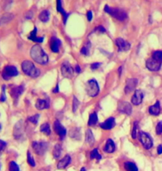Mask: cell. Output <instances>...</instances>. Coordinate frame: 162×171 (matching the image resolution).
I'll return each instance as SVG.
<instances>
[{
	"label": "cell",
	"mask_w": 162,
	"mask_h": 171,
	"mask_svg": "<svg viewBox=\"0 0 162 171\" xmlns=\"http://www.w3.org/2000/svg\"><path fill=\"white\" fill-rule=\"evenodd\" d=\"M30 56L34 61L39 64H46L49 62V56L39 44H35L31 48Z\"/></svg>",
	"instance_id": "6da1fadb"
},
{
	"label": "cell",
	"mask_w": 162,
	"mask_h": 171,
	"mask_svg": "<svg viewBox=\"0 0 162 171\" xmlns=\"http://www.w3.org/2000/svg\"><path fill=\"white\" fill-rule=\"evenodd\" d=\"M21 68L23 73L31 78H37L40 75V70L29 60H24L21 64Z\"/></svg>",
	"instance_id": "7a4b0ae2"
},
{
	"label": "cell",
	"mask_w": 162,
	"mask_h": 171,
	"mask_svg": "<svg viewBox=\"0 0 162 171\" xmlns=\"http://www.w3.org/2000/svg\"><path fill=\"white\" fill-rule=\"evenodd\" d=\"M104 10L105 13H109L110 15L119 21H124L127 19V13L123 9L118 8H110L109 5H105Z\"/></svg>",
	"instance_id": "3957f363"
},
{
	"label": "cell",
	"mask_w": 162,
	"mask_h": 171,
	"mask_svg": "<svg viewBox=\"0 0 162 171\" xmlns=\"http://www.w3.org/2000/svg\"><path fill=\"white\" fill-rule=\"evenodd\" d=\"M86 92L90 97H96L100 93V86L96 79L91 78L86 83Z\"/></svg>",
	"instance_id": "277c9868"
},
{
	"label": "cell",
	"mask_w": 162,
	"mask_h": 171,
	"mask_svg": "<svg viewBox=\"0 0 162 171\" xmlns=\"http://www.w3.org/2000/svg\"><path fill=\"white\" fill-rule=\"evenodd\" d=\"M19 74L17 68L14 65H7L4 68L2 72V77L4 80H9L13 77H15Z\"/></svg>",
	"instance_id": "5b68a950"
},
{
	"label": "cell",
	"mask_w": 162,
	"mask_h": 171,
	"mask_svg": "<svg viewBox=\"0 0 162 171\" xmlns=\"http://www.w3.org/2000/svg\"><path fill=\"white\" fill-rule=\"evenodd\" d=\"M32 147L34 149V152L39 155H43L49 149V144L47 142L44 141H34L32 143Z\"/></svg>",
	"instance_id": "8992f818"
},
{
	"label": "cell",
	"mask_w": 162,
	"mask_h": 171,
	"mask_svg": "<svg viewBox=\"0 0 162 171\" xmlns=\"http://www.w3.org/2000/svg\"><path fill=\"white\" fill-rule=\"evenodd\" d=\"M139 139L143 147L146 149H151L153 147V140L151 137L146 132H139Z\"/></svg>",
	"instance_id": "52a82bcc"
},
{
	"label": "cell",
	"mask_w": 162,
	"mask_h": 171,
	"mask_svg": "<svg viewBox=\"0 0 162 171\" xmlns=\"http://www.w3.org/2000/svg\"><path fill=\"white\" fill-rule=\"evenodd\" d=\"M61 74L63 77L66 78H71L74 75V69L68 61H64L61 64Z\"/></svg>",
	"instance_id": "ba28073f"
},
{
	"label": "cell",
	"mask_w": 162,
	"mask_h": 171,
	"mask_svg": "<svg viewBox=\"0 0 162 171\" xmlns=\"http://www.w3.org/2000/svg\"><path fill=\"white\" fill-rule=\"evenodd\" d=\"M24 134V125H23V121H19L14 126V136L16 140H20L22 139Z\"/></svg>",
	"instance_id": "9c48e42d"
},
{
	"label": "cell",
	"mask_w": 162,
	"mask_h": 171,
	"mask_svg": "<svg viewBox=\"0 0 162 171\" xmlns=\"http://www.w3.org/2000/svg\"><path fill=\"white\" fill-rule=\"evenodd\" d=\"M118 111L121 114L130 115L132 113L131 105L127 101H120L118 104Z\"/></svg>",
	"instance_id": "30bf717a"
},
{
	"label": "cell",
	"mask_w": 162,
	"mask_h": 171,
	"mask_svg": "<svg viewBox=\"0 0 162 171\" xmlns=\"http://www.w3.org/2000/svg\"><path fill=\"white\" fill-rule=\"evenodd\" d=\"M146 66L149 70L151 71H159L161 68V63H160L157 60H155L153 58H148L146 63Z\"/></svg>",
	"instance_id": "8fae6325"
},
{
	"label": "cell",
	"mask_w": 162,
	"mask_h": 171,
	"mask_svg": "<svg viewBox=\"0 0 162 171\" xmlns=\"http://www.w3.org/2000/svg\"><path fill=\"white\" fill-rule=\"evenodd\" d=\"M54 129L55 133L61 138L62 140L64 139V137L66 136V134H67V131H66V128L61 125V123L58 120H56L54 122Z\"/></svg>",
	"instance_id": "7c38bea8"
},
{
	"label": "cell",
	"mask_w": 162,
	"mask_h": 171,
	"mask_svg": "<svg viewBox=\"0 0 162 171\" xmlns=\"http://www.w3.org/2000/svg\"><path fill=\"white\" fill-rule=\"evenodd\" d=\"M23 91H24L23 85H16L10 88L9 93H10V95L14 99H18L20 95L23 93Z\"/></svg>",
	"instance_id": "4fadbf2b"
},
{
	"label": "cell",
	"mask_w": 162,
	"mask_h": 171,
	"mask_svg": "<svg viewBox=\"0 0 162 171\" xmlns=\"http://www.w3.org/2000/svg\"><path fill=\"white\" fill-rule=\"evenodd\" d=\"M116 43L117 47H118V50L119 51H128L130 49V43L125 41L124 39H121V38H118L116 39Z\"/></svg>",
	"instance_id": "5bb4252c"
},
{
	"label": "cell",
	"mask_w": 162,
	"mask_h": 171,
	"mask_svg": "<svg viewBox=\"0 0 162 171\" xmlns=\"http://www.w3.org/2000/svg\"><path fill=\"white\" fill-rule=\"evenodd\" d=\"M137 84H138V80L136 78H128L125 83V87H124L125 93H131L137 86Z\"/></svg>",
	"instance_id": "9a60e30c"
},
{
	"label": "cell",
	"mask_w": 162,
	"mask_h": 171,
	"mask_svg": "<svg viewBox=\"0 0 162 171\" xmlns=\"http://www.w3.org/2000/svg\"><path fill=\"white\" fill-rule=\"evenodd\" d=\"M143 99H144V93L142 91L140 90H135V93L131 98V103L134 105H139L142 103Z\"/></svg>",
	"instance_id": "2e32d148"
},
{
	"label": "cell",
	"mask_w": 162,
	"mask_h": 171,
	"mask_svg": "<svg viewBox=\"0 0 162 171\" xmlns=\"http://www.w3.org/2000/svg\"><path fill=\"white\" fill-rule=\"evenodd\" d=\"M116 119L113 118V117H110V118L107 119L105 121L100 123V126L103 129L110 130V129H111V128H114V127L116 126Z\"/></svg>",
	"instance_id": "e0dca14e"
},
{
	"label": "cell",
	"mask_w": 162,
	"mask_h": 171,
	"mask_svg": "<svg viewBox=\"0 0 162 171\" xmlns=\"http://www.w3.org/2000/svg\"><path fill=\"white\" fill-rule=\"evenodd\" d=\"M37 31H38V29H37V28L35 27L34 28V30L30 33V34L28 36V39H30L32 41H34L35 43H43L44 38V37H37Z\"/></svg>",
	"instance_id": "ac0fdd59"
},
{
	"label": "cell",
	"mask_w": 162,
	"mask_h": 171,
	"mask_svg": "<svg viewBox=\"0 0 162 171\" xmlns=\"http://www.w3.org/2000/svg\"><path fill=\"white\" fill-rule=\"evenodd\" d=\"M115 150H116L115 142L111 139H108L106 143H105V145H104V151L105 153H108V154H111L113 152H115Z\"/></svg>",
	"instance_id": "d6986e66"
},
{
	"label": "cell",
	"mask_w": 162,
	"mask_h": 171,
	"mask_svg": "<svg viewBox=\"0 0 162 171\" xmlns=\"http://www.w3.org/2000/svg\"><path fill=\"white\" fill-rule=\"evenodd\" d=\"M70 163H71V157L70 155H65L62 160H59V162L57 164V168H58V170H64Z\"/></svg>",
	"instance_id": "ffe728a7"
},
{
	"label": "cell",
	"mask_w": 162,
	"mask_h": 171,
	"mask_svg": "<svg viewBox=\"0 0 162 171\" xmlns=\"http://www.w3.org/2000/svg\"><path fill=\"white\" fill-rule=\"evenodd\" d=\"M60 46H61V41H60V39H57V38H55V37H53V38L51 39V50L53 51L54 53H58V51H59Z\"/></svg>",
	"instance_id": "44dd1931"
},
{
	"label": "cell",
	"mask_w": 162,
	"mask_h": 171,
	"mask_svg": "<svg viewBox=\"0 0 162 171\" xmlns=\"http://www.w3.org/2000/svg\"><path fill=\"white\" fill-rule=\"evenodd\" d=\"M57 11L60 13L63 16V20H64V23L65 24L69 17V13H66V11L64 9L63 6H62V0H57Z\"/></svg>",
	"instance_id": "7402d4cb"
},
{
	"label": "cell",
	"mask_w": 162,
	"mask_h": 171,
	"mask_svg": "<svg viewBox=\"0 0 162 171\" xmlns=\"http://www.w3.org/2000/svg\"><path fill=\"white\" fill-rule=\"evenodd\" d=\"M36 109L39 110H43L44 109L50 108V101L48 99H38L35 104Z\"/></svg>",
	"instance_id": "603a6c76"
},
{
	"label": "cell",
	"mask_w": 162,
	"mask_h": 171,
	"mask_svg": "<svg viewBox=\"0 0 162 171\" xmlns=\"http://www.w3.org/2000/svg\"><path fill=\"white\" fill-rule=\"evenodd\" d=\"M149 113L151 114V115H154V116H157V115L160 114V102L156 101L154 105L150 106Z\"/></svg>",
	"instance_id": "cb8c5ba5"
},
{
	"label": "cell",
	"mask_w": 162,
	"mask_h": 171,
	"mask_svg": "<svg viewBox=\"0 0 162 171\" xmlns=\"http://www.w3.org/2000/svg\"><path fill=\"white\" fill-rule=\"evenodd\" d=\"M13 19H14V15L11 14V13L5 14V15L3 16V17L1 18V19H0V26H4V25L8 24L9 22H11Z\"/></svg>",
	"instance_id": "d4e9b609"
},
{
	"label": "cell",
	"mask_w": 162,
	"mask_h": 171,
	"mask_svg": "<svg viewBox=\"0 0 162 171\" xmlns=\"http://www.w3.org/2000/svg\"><path fill=\"white\" fill-rule=\"evenodd\" d=\"M50 13L49 10H44L39 13V19L43 23H47L50 20Z\"/></svg>",
	"instance_id": "484cf974"
},
{
	"label": "cell",
	"mask_w": 162,
	"mask_h": 171,
	"mask_svg": "<svg viewBox=\"0 0 162 171\" xmlns=\"http://www.w3.org/2000/svg\"><path fill=\"white\" fill-rule=\"evenodd\" d=\"M40 131L42 133H44L45 135L49 136L51 134V128H50V125L49 123H44L41 126H40Z\"/></svg>",
	"instance_id": "4316f807"
},
{
	"label": "cell",
	"mask_w": 162,
	"mask_h": 171,
	"mask_svg": "<svg viewBox=\"0 0 162 171\" xmlns=\"http://www.w3.org/2000/svg\"><path fill=\"white\" fill-rule=\"evenodd\" d=\"M124 169L126 171H138V168L136 166V164L130 161L124 163Z\"/></svg>",
	"instance_id": "83f0119b"
},
{
	"label": "cell",
	"mask_w": 162,
	"mask_h": 171,
	"mask_svg": "<svg viewBox=\"0 0 162 171\" xmlns=\"http://www.w3.org/2000/svg\"><path fill=\"white\" fill-rule=\"evenodd\" d=\"M90 159L91 160H96L97 161H100L102 159V156L99 153L97 149H94L92 151L90 152Z\"/></svg>",
	"instance_id": "f1b7e54d"
},
{
	"label": "cell",
	"mask_w": 162,
	"mask_h": 171,
	"mask_svg": "<svg viewBox=\"0 0 162 171\" xmlns=\"http://www.w3.org/2000/svg\"><path fill=\"white\" fill-rule=\"evenodd\" d=\"M97 122H98V115H97V114L95 112H94L89 115L88 125L89 126H93V125H96Z\"/></svg>",
	"instance_id": "f546056e"
},
{
	"label": "cell",
	"mask_w": 162,
	"mask_h": 171,
	"mask_svg": "<svg viewBox=\"0 0 162 171\" xmlns=\"http://www.w3.org/2000/svg\"><path fill=\"white\" fill-rule=\"evenodd\" d=\"M85 136H86V141H87V143H89L90 145L94 143V137L93 135V133L92 131H91V129H88V130L86 131Z\"/></svg>",
	"instance_id": "4dcf8cb0"
},
{
	"label": "cell",
	"mask_w": 162,
	"mask_h": 171,
	"mask_svg": "<svg viewBox=\"0 0 162 171\" xmlns=\"http://www.w3.org/2000/svg\"><path fill=\"white\" fill-rule=\"evenodd\" d=\"M61 152H62V148L60 144H56L54 146V150H53V155L55 159H58L59 158V156L61 155Z\"/></svg>",
	"instance_id": "1f68e13d"
},
{
	"label": "cell",
	"mask_w": 162,
	"mask_h": 171,
	"mask_svg": "<svg viewBox=\"0 0 162 171\" xmlns=\"http://www.w3.org/2000/svg\"><path fill=\"white\" fill-rule=\"evenodd\" d=\"M137 134H139V128H138V122L135 121L133 125V128H132L131 136L133 139H136L137 138Z\"/></svg>",
	"instance_id": "d6a6232c"
},
{
	"label": "cell",
	"mask_w": 162,
	"mask_h": 171,
	"mask_svg": "<svg viewBox=\"0 0 162 171\" xmlns=\"http://www.w3.org/2000/svg\"><path fill=\"white\" fill-rule=\"evenodd\" d=\"M152 58L157 60L160 63H162V51L160 50H157L153 52L152 54Z\"/></svg>",
	"instance_id": "836d02e7"
},
{
	"label": "cell",
	"mask_w": 162,
	"mask_h": 171,
	"mask_svg": "<svg viewBox=\"0 0 162 171\" xmlns=\"http://www.w3.org/2000/svg\"><path fill=\"white\" fill-rule=\"evenodd\" d=\"M27 162L28 164L30 165L31 167H35V165H36L34 159V157H33L32 155H31L30 151L27 152Z\"/></svg>",
	"instance_id": "e575fe53"
},
{
	"label": "cell",
	"mask_w": 162,
	"mask_h": 171,
	"mask_svg": "<svg viewBox=\"0 0 162 171\" xmlns=\"http://www.w3.org/2000/svg\"><path fill=\"white\" fill-rule=\"evenodd\" d=\"M8 170H9V171H20V166L14 161H11L9 163V164H8Z\"/></svg>",
	"instance_id": "d590c367"
},
{
	"label": "cell",
	"mask_w": 162,
	"mask_h": 171,
	"mask_svg": "<svg viewBox=\"0 0 162 171\" xmlns=\"http://www.w3.org/2000/svg\"><path fill=\"white\" fill-rule=\"evenodd\" d=\"M89 49H90V43H88L85 46H84L82 49H81L80 53L83 55L88 56V55H89Z\"/></svg>",
	"instance_id": "8d00e7d4"
},
{
	"label": "cell",
	"mask_w": 162,
	"mask_h": 171,
	"mask_svg": "<svg viewBox=\"0 0 162 171\" xmlns=\"http://www.w3.org/2000/svg\"><path fill=\"white\" fill-rule=\"evenodd\" d=\"M80 106V101L77 99V98L75 96L73 97V106H72V109H73V112L75 113L77 111V109Z\"/></svg>",
	"instance_id": "74e56055"
},
{
	"label": "cell",
	"mask_w": 162,
	"mask_h": 171,
	"mask_svg": "<svg viewBox=\"0 0 162 171\" xmlns=\"http://www.w3.org/2000/svg\"><path fill=\"white\" fill-rule=\"evenodd\" d=\"M5 90H6V85H3V87H2V92H1V96H0V101L1 102H5L6 99H7Z\"/></svg>",
	"instance_id": "f35d334b"
},
{
	"label": "cell",
	"mask_w": 162,
	"mask_h": 171,
	"mask_svg": "<svg viewBox=\"0 0 162 171\" xmlns=\"http://www.w3.org/2000/svg\"><path fill=\"white\" fill-rule=\"evenodd\" d=\"M39 114H35V115L29 117L28 119V121H30L31 123H33L34 125H37V124H38V121H39Z\"/></svg>",
	"instance_id": "ab89813d"
},
{
	"label": "cell",
	"mask_w": 162,
	"mask_h": 171,
	"mask_svg": "<svg viewBox=\"0 0 162 171\" xmlns=\"http://www.w3.org/2000/svg\"><path fill=\"white\" fill-rule=\"evenodd\" d=\"M6 146H7V143L3 140H0V156L2 155L3 152L6 149Z\"/></svg>",
	"instance_id": "60d3db41"
},
{
	"label": "cell",
	"mask_w": 162,
	"mask_h": 171,
	"mask_svg": "<svg viewBox=\"0 0 162 171\" xmlns=\"http://www.w3.org/2000/svg\"><path fill=\"white\" fill-rule=\"evenodd\" d=\"M155 131H156V134L160 135L162 134V121H160L157 125H156V128H155Z\"/></svg>",
	"instance_id": "b9f144b4"
},
{
	"label": "cell",
	"mask_w": 162,
	"mask_h": 171,
	"mask_svg": "<svg viewBox=\"0 0 162 171\" xmlns=\"http://www.w3.org/2000/svg\"><path fill=\"white\" fill-rule=\"evenodd\" d=\"M94 32H97V33H100V34H104L106 32V29L104 28L102 25H99L98 27L94 29Z\"/></svg>",
	"instance_id": "7bdbcfd3"
},
{
	"label": "cell",
	"mask_w": 162,
	"mask_h": 171,
	"mask_svg": "<svg viewBox=\"0 0 162 171\" xmlns=\"http://www.w3.org/2000/svg\"><path fill=\"white\" fill-rule=\"evenodd\" d=\"M101 65V63H94L91 64V66H90V69L92 70H96L98 69Z\"/></svg>",
	"instance_id": "ee69618b"
},
{
	"label": "cell",
	"mask_w": 162,
	"mask_h": 171,
	"mask_svg": "<svg viewBox=\"0 0 162 171\" xmlns=\"http://www.w3.org/2000/svg\"><path fill=\"white\" fill-rule=\"evenodd\" d=\"M87 19H88V20H89V22L92 20L93 19V13L92 11H88L87 12Z\"/></svg>",
	"instance_id": "f6af8a7d"
},
{
	"label": "cell",
	"mask_w": 162,
	"mask_h": 171,
	"mask_svg": "<svg viewBox=\"0 0 162 171\" xmlns=\"http://www.w3.org/2000/svg\"><path fill=\"white\" fill-rule=\"evenodd\" d=\"M25 18H26L27 19H31L33 18V13H31V12H28L27 13L25 14Z\"/></svg>",
	"instance_id": "bcb514c9"
},
{
	"label": "cell",
	"mask_w": 162,
	"mask_h": 171,
	"mask_svg": "<svg viewBox=\"0 0 162 171\" xmlns=\"http://www.w3.org/2000/svg\"><path fill=\"white\" fill-rule=\"evenodd\" d=\"M58 91H59V86H58V84L57 85L55 86V88H54V90H53V93H58Z\"/></svg>",
	"instance_id": "7dc6e473"
},
{
	"label": "cell",
	"mask_w": 162,
	"mask_h": 171,
	"mask_svg": "<svg viewBox=\"0 0 162 171\" xmlns=\"http://www.w3.org/2000/svg\"><path fill=\"white\" fill-rule=\"evenodd\" d=\"M75 72H76L77 74H80L81 72V68L80 67V65H78V64L75 66Z\"/></svg>",
	"instance_id": "c3c4849f"
},
{
	"label": "cell",
	"mask_w": 162,
	"mask_h": 171,
	"mask_svg": "<svg viewBox=\"0 0 162 171\" xmlns=\"http://www.w3.org/2000/svg\"><path fill=\"white\" fill-rule=\"evenodd\" d=\"M157 153H158V155H161L162 154V145H159L158 148H157Z\"/></svg>",
	"instance_id": "681fc988"
},
{
	"label": "cell",
	"mask_w": 162,
	"mask_h": 171,
	"mask_svg": "<svg viewBox=\"0 0 162 171\" xmlns=\"http://www.w3.org/2000/svg\"><path fill=\"white\" fill-rule=\"evenodd\" d=\"M118 72H119V75H121V72H122V67H120L119 69H118Z\"/></svg>",
	"instance_id": "f907efd6"
},
{
	"label": "cell",
	"mask_w": 162,
	"mask_h": 171,
	"mask_svg": "<svg viewBox=\"0 0 162 171\" xmlns=\"http://www.w3.org/2000/svg\"><path fill=\"white\" fill-rule=\"evenodd\" d=\"M80 171H86V169H85V167H83V168H81V170H80Z\"/></svg>",
	"instance_id": "816d5d0a"
},
{
	"label": "cell",
	"mask_w": 162,
	"mask_h": 171,
	"mask_svg": "<svg viewBox=\"0 0 162 171\" xmlns=\"http://www.w3.org/2000/svg\"><path fill=\"white\" fill-rule=\"evenodd\" d=\"M1 128H2V126H1V125H0V131H1Z\"/></svg>",
	"instance_id": "f5cc1de1"
},
{
	"label": "cell",
	"mask_w": 162,
	"mask_h": 171,
	"mask_svg": "<svg viewBox=\"0 0 162 171\" xmlns=\"http://www.w3.org/2000/svg\"><path fill=\"white\" fill-rule=\"evenodd\" d=\"M0 169H1V164H0Z\"/></svg>",
	"instance_id": "db71d44e"
}]
</instances>
